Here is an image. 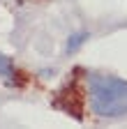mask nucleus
I'll return each mask as SVG.
<instances>
[{
  "instance_id": "1",
  "label": "nucleus",
  "mask_w": 127,
  "mask_h": 129,
  "mask_svg": "<svg viewBox=\"0 0 127 129\" xmlns=\"http://www.w3.org/2000/svg\"><path fill=\"white\" fill-rule=\"evenodd\" d=\"M88 94L95 115L99 118L127 115V81L116 76H104V74H90Z\"/></svg>"
},
{
  "instance_id": "2",
  "label": "nucleus",
  "mask_w": 127,
  "mask_h": 129,
  "mask_svg": "<svg viewBox=\"0 0 127 129\" xmlns=\"http://www.w3.org/2000/svg\"><path fill=\"white\" fill-rule=\"evenodd\" d=\"M12 72H14V67H12V60H9L7 55H3V53H0V78H7V76H12Z\"/></svg>"
},
{
  "instance_id": "3",
  "label": "nucleus",
  "mask_w": 127,
  "mask_h": 129,
  "mask_svg": "<svg viewBox=\"0 0 127 129\" xmlns=\"http://www.w3.org/2000/svg\"><path fill=\"white\" fill-rule=\"evenodd\" d=\"M86 37H88L86 32H79V35H74V37L69 39V44H67V51H74V48H79V46H81V42H83Z\"/></svg>"
}]
</instances>
